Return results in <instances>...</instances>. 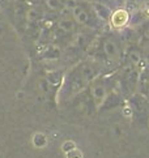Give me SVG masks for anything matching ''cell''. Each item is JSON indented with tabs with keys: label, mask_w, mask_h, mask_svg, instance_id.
I'll return each mask as SVG.
<instances>
[{
	"label": "cell",
	"mask_w": 149,
	"mask_h": 158,
	"mask_svg": "<svg viewBox=\"0 0 149 158\" xmlns=\"http://www.w3.org/2000/svg\"><path fill=\"white\" fill-rule=\"evenodd\" d=\"M110 25L114 29H122L130 21V12L126 8H118L114 12H111L110 16Z\"/></svg>",
	"instance_id": "obj_1"
},
{
	"label": "cell",
	"mask_w": 149,
	"mask_h": 158,
	"mask_svg": "<svg viewBox=\"0 0 149 158\" xmlns=\"http://www.w3.org/2000/svg\"><path fill=\"white\" fill-rule=\"evenodd\" d=\"M71 16L73 17V20L77 22V24L80 25H89L90 22H92V17H90V15L87 9H85V7L83 4H77L76 7H73L72 10H71Z\"/></svg>",
	"instance_id": "obj_2"
},
{
	"label": "cell",
	"mask_w": 149,
	"mask_h": 158,
	"mask_svg": "<svg viewBox=\"0 0 149 158\" xmlns=\"http://www.w3.org/2000/svg\"><path fill=\"white\" fill-rule=\"evenodd\" d=\"M43 3L46 9L51 10V12H59L64 5V0H45Z\"/></svg>",
	"instance_id": "obj_6"
},
{
	"label": "cell",
	"mask_w": 149,
	"mask_h": 158,
	"mask_svg": "<svg viewBox=\"0 0 149 158\" xmlns=\"http://www.w3.org/2000/svg\"><path fill=\"white\" fill-rule=\"evenodd\" d=\"M147 37L149 38V26H148V29H147Z\"/></svg>",
	"instance_id": "obj_17"
},
{
	"label": "cell",
	"mask_w": 149,
	"mask_h": 158,
	"mask_svg": "<svg viewBox=\"0 0 149 158\" xmlns=\"http://www.w3.org/2000/svg\"><path fill=\"white\" fill-rule=\"evenodd\" d=\"M58 29L63 33H71L74 29V24L70 17H62L58 22Z\"/></svg>",
	"instance_id": "obj_5"
},
{
	"label": "cell",
	"mask_w": 149,
	"mask_h": 158,
	"mask_svg": "<svg viewBox=\"0 0 149 158\" xmlns=\"http://www.w3.org/2000/svg\"><path fill=\"white\" fill-rule=\"evenodd\" d=\"M147 58H148V59H149V52H148V55H147Z\"/></svg>",
	"instance_id": "obj_19"
},
{
	"label": "cell",
	"mask_w": 149,
	"mask_h": 158,
	"mask_svg": "<svg viewBox=\"0 0 149 158\" xmlns=\"http://www.w3.org/2000/svg\"><path fill=\"white\" fill-rule=\"evenodd\" d=\"M77 2H79L80 4H83V3H89L90 0H77Z\"/></svg>",
	"instance_id": "obj_16"
},
{
	"label": "cell",
	"mask_w": 149,
	"mask_h": 158,
	"mask_svg": "<svg viewBox=\"0 0 149 158\" xmlns=\"http://www.w3.org/2000/svg\"><path fill=\"white\" fill-rule=\"evenodd\" d=\"M67 157H68V158H81V153H80L79 150L73 149V150H71L70 153L67 154Z\"/></svg>",
	"instance_id": "obj_12"
},
{
	"label": "cell",
	"mask_w": 149,
	"mask_h": 158,
	"mask_svg": "<svg viewBox=\"0 0 149 158\" xmlns=\"http://www.w3.org/2000/svg\"><path fill=\"white\" fill-rule=\"evenodd\" d=\"M104 51H105V54L110 59H115L117 56L119 55L118 46L115 44V42L111 41V39H107V41H105V43H104Z\"/></svg>",
	"instance_id": "obj_4"
},
{
	"label": "cell",
	"mask_w": 149,
	"mask_h": 158,
	"mask_svg": "<svg viewBox=\"0 0 149 158\" xmlns=\"http://www.w3.org/2000/svg\"><path fill=\"white\" fill-rule=\"evenodd\" d=\"M64 2H66V0H64Z\"/></svg>",
	"instance_id": "obj_20"
},
{
	"label": "cell",
	"mask_w": 149,
	"mask_h": 158,
	"mask_svg": "<svg viewBox=\"0 0 149 158\" xmlns=\"http://www.w3.org/2000/svg\"><path fill=\"white\" fill-rule=\"evenodd\" d=\"M92 7H93V10H94L96 16H98L101 20H110L111 10H110V8H109L105 3L94 2L93 4H92Z\"/></svg>",
	"instance_id": "obj_3"
},
{
	"label": "cell",
	"mask_w": 149,
	"mask_h": 158,
	"mask_svg": "<svg viewBox=\"0 0 149 158\" xmlns=\"http://www.w3.org/2000/svg\"><path fill=\"white\" fill-rule=\"evenodd\" d=\"M25 19L28 24H32V22H36L39 19V10L36 7H29L25 12Z\"/></svg>",
	"instance_id": "obj_7"
},
{
	"label": "cell",
	"mask_w": 149,
	"mask_h": 158,
	"mask_svg": "<svg viewBox=\"0 0 149 158\" xmlns=\"http://www.w3.org/2000/svg\"><path fill=\"white\" fill-rule=\"evenodd\" d=\"M132 2H134L136 5H141V7H143V5H144V4L148 2V0H132Z\"/></svg>",
	"instance_id": "obj_15"
},
{
	"label": "cell",
	"mask_w": 149,
	"mask_h": 158,
	"mask_svg": "<svg viewBox=\"0 0 149 158\" xmlns=\"http://www.w3.org/2000/svg\"><path fill=\"white\" fill-rule=\"evenodd\" d=\"M46 141H47V139H46V136H45V135H42V133H37L36 136H34V145L38 146V148L45 146Z\"/></svg>",
	"instance_id": "obj_8"
},
{
	"label": "cell",
	"mask_w": 149,
	"mask_h": 158,
	"mask_svg": "<svg viewBox=\"0 0 149 158\" xmlns=\"http://www.w3.org/2000/svg\"><path fill=\"white\" fill-rule=\"evenodd\" d=\"M130 59H131V61H132L134 64H139L141 61V55H140V52H137V51H131Z\"/></svg>",
	"instance_id": "obj_9"
},
{
	"label": "cell",
	"mask_w": 149,
	"mask_h": 158,
	"mask_svg": "<svg viewBox=\"0 0 149 158\" xmlns=\"http://www.w3.org/2000/svg\"><path fill=\"white\" fill-rule=\"evenodd\" d=\"M93 94H94V97L97 98V99H102L105 97V89L104 88H94V90H93Z\"/></svg>",
	"instance_id": "obj_11"
},
{
	"label": "cell",
	"mask_w": 149,
	"mask_h": 158,
	"mask_svg": "<svg viewBox=\"0 0 149 158\" xmlns=\"http://www.w3.org/2000/svg\"><path fill=\"white\" fill-rule=\"evenodd\" d=\"M49 86H50V82H49L47 80L41 81V88H42V90H45V92H47V90H49Z\"/></svg>",
	"instance_id": "obj_13"
},
{
	"label": "cell",
	"mask_w": 149,
	"mask_h": 158,
	"mask_svg": "<svg viewBox=\"0 0 149 158\" xmlns=\"http://www.w3.org/2000/svg\"><path fill=\"white\" fill-rule=\"evenodd\" d=\"M98 2H102V3H106V2H110V0H98Z\"/></svg>",
	"instance_id": "obj_18"
},
{
	"label": "cell",
	"mask_w": 149,
	"mask_h": 158,
	"mask_svg": "<svg viewBox=\"0 0 149 158\" xmlns=\"http://www.w3.org/2000/svg\"><path fill=\"white\" fill-rule=\"evenodd\" d=\"M143 7H144V15L149 17V3L147 2L144 5H143Z\"/></svg>",
	"instance_id": "obj_14"
},
{
	"label": "cell",
	"mask_w": 149,
	"mask_h": 158,
	"mask_svg": "<svg viewBox=\"0 0 149 158\" xmlns=\"http://www.w3.org/2000/svg\"><path fill=\"white\" fill-rule=\"evenodd\" d=\"M74 148H76V145H74L73 141H66V143L62 145V149H63V152H66V153H68V152L73 150Z\"/></svg>",
	"instance_id": "obj_10"
}]
</instances>
